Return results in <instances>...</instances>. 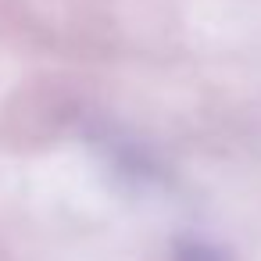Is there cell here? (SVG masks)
Here are the masks:
<instances>
[{"label":"cell","mask_w":261,"mask_h":261,"mask_svg":"<svg viewBox=\"0 0 261 261\" xmlns=\"http://www.w3.org/2000/svg\"><path fill=\"white\" fill-rule=\"evenodd\" d=\"M175 261H229V254L204 236H182L175 243Z\"/></svg>","instance_id":"cell-1"}]
</instances>
